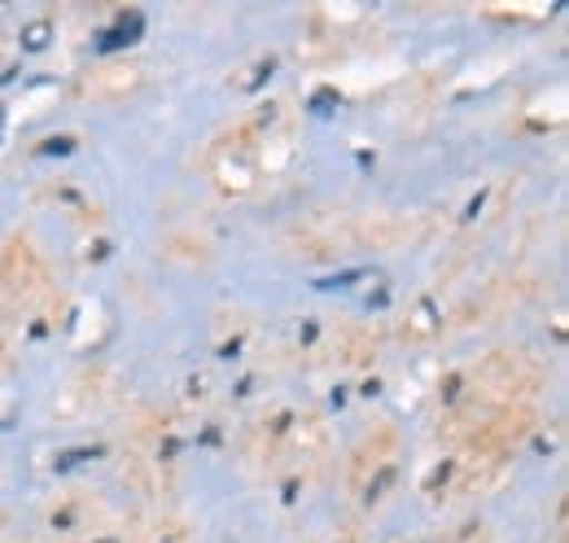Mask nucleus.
Returning a JSON list of instances; mask_svg holds the SVG:
<instances>
[{"label":"nucleus","instance_id":"1","mask_svg":"<svg viewBox=\"0 0 569 543\" xmlns=\"http://www.w3.org/2000/svg\"><path fill=\"white\" fill-rule=\"evenodd\" d=\"M144 31V18L141 13H123L101 40H97V53H114V49H123V45H137V36Z\"/></svg>","mask_w":569,"mask_h":543},{"label":"nucleus","instance_id":"2","mask_svg":"<svg viewBox=\"0 0 569 543\" xmlns=\"http://www.w3.org/2000/svg\"><path fill=\"white\" fill-rule=\"evenodd\" d=\"M44 36H49V22H31V27L22 31V40H27V49H44V45H49Z\"/></svg>","mask_w":569,"mask_h":543}]
</instances>
